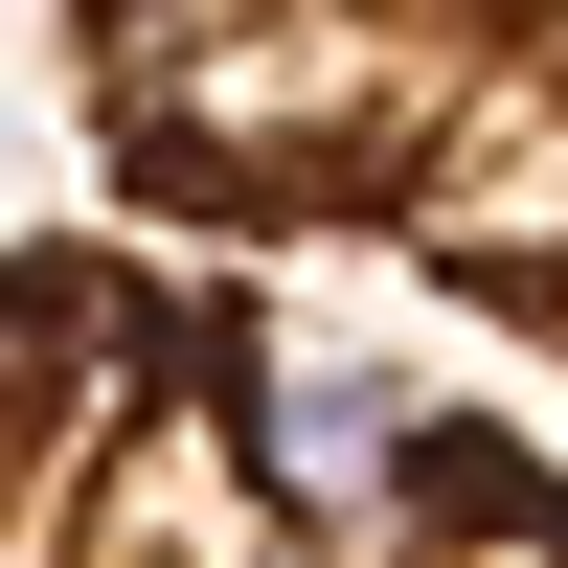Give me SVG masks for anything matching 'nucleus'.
Wrapping results in <instances>:
<instances>
[{
    "label": "nucleus",
    "mask_w": 568,
    "mask_h": 568,
    "mask_svg": "<svg viewBox=\"0 0 568 568\" xmlns=\"http://www.w3.org/2000/svg\"><path fill=\"white\" fill-rule=\"evenodd\" d=\"M182 251H387L568 387V0H23Z\"/></svg>",
    "instance_id": "obj_2"
},
{
    "label": "nucleus",
    "mask_w": 568,
    "mask_h": 568,
    "mask_svg": "<svg viewBox=\"0 0 568 568\" xmlns=\"http://www.w3.org/2000/svg\"><path fill=\"white\" fill-rule=\"evenodd\" d=\"M0 568H568V455L364 364L273 251H0Z\"/></svg>",
    "instance_id": "obj_1"
}]
</instances>
